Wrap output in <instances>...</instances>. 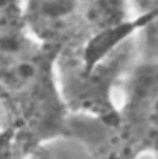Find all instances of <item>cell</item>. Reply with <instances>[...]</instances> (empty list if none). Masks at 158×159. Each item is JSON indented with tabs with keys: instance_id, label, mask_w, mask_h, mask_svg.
I'll use <instances>...</instances> for the list:
<instances>
[{
	"instance_id": "3",
	"label": "cell",
	"mask_w": 158,
	"mask_h": 159,
	"mask_svg": "<svg viewBox=\"0 0 158 159\" xmlns=\"http://www.w3.org/2000/svg\"><path fill=\"white\" fill-rule=\"evenodd\" d=\"M130 5L141 14L142 16H153L156 12L157 0H129Z\"/></svg>"
},
{
	"instance_id": "2",
	"label": "cell",
	"mask_w": 158,
	"mask_h": 159,
	"mask_svg": "<svg viewBox=\"0 0 158 159\" xmlns=\"http://www.w3.org/2000/svg\"><path fill=\"white\" fill-rule=\"evenodd\" d=\"M32 43L26 34L0 43V83L11 89H25L32 84L38 67L32 60Z\"/></svg>"
},
{
	"instance_id": "1",
	"label": "cell",
	"mask_w": 158,
	"mask_h": 159,
	"mask_svg": "<svg viewBox=\"0 0 158 159\" xmlns=\"http://www.w3.org/2000/svg\"><path fill=\"white\" fill-rule=\"evenodd\" d=\"M129 0H21V19L41 40L107 39L139 26V19L129 18Z\"/></svg>"
}]
</instances>
